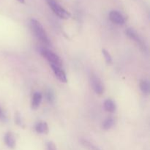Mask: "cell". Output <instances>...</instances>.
<instances>
[{"label": "cell", "mask_w": 150, "mask_h": 150, "mask_svg": "<svg viewBox=\"0 0 150 150\" xmlns=\"http://www.w3.org/2000/svg\"><path fill=\"white\" fill-rule=\"evenodd\" d=\"M109 19L111 22L117 25H122L125 23V18L117 10H112L109 13Z\"/></svg>", "instance_id": "8992f818"}, {"label": "cell", "mask_w": 150, "mask_h": 150, "mask_svg": "<svg viewBox=\"0 0 150 150\" xmlns=\"http://www.w3.org/2000/svg\"><path fill=\"white\" fill-rule=\"evenodd\" d=\"M102 52H103V54L104 57H105V62H106L107 64H111V62H112V58H111V54H109V52L105 49H103Z\"/></svg>", "instance_id": "e0dca14e"}, {"label": "cell", "mask_w": 150, "mask_h": 150, "mask_svg": "<svg viewBox=\"0 0 150 150\" xmlns=\"http://www.w3.org/2000/svg\"><path fill=\"white\" fill-rule=\"evenodd\" d=\"M103 106L104 108L106 111L108 112H111L113 113L116 110V104L111 99H107L105 100V102L103 103Z\"/></svg>", "instance_id": "7c38bea8"}, {"label": "cell", "mask_w": 150, "mask_h": 150, "mask_svg": "<svg viewBox=\"0 0 150 150\" xmlns=\"http://www.w3.org/2000/svg\"><path fill=\"white\" fill-rule=\"evenodd\" d=\"M140 89L145 95H148L149 92V83L146 80H142L140 82Z\"/></svg>", "instance_id": "9a60e30c"}, {"label": "cell", "mask_w": 150, "mask_h": 150, "mask_svg": "<svg viewBox=\"0 0 150 150\" xmlns=\"http://www.w3.org/2000/svg\"><path fill=\"white\" fill-rule=\"evenodd\" d=\"M42 100V95L40 92H36L34 93L32 98V103H31V107L32 109L36 110L39 108L41 102Z\"/></svg>", "instance_id": "9c48e42d"}, {"label": "cell", "mask_w": 150, "mask_h": 150, "mask_svg": "<svg viewBox=\"0 0 150 150\" xmlns=\"http://www.w3.org/2000/svg\"><path fill=\"white\" fill-rule=\"evenodd\" d=\"M4 142L6 146L10 149H14L16 146V139L12 132H7L4 135Z\"/></svg>", "instance_id": "ba28073f"}, {"label": "cell", "mask_w": 150, "mask_h": 150, "mask_svg": "<svg viewBox=\"0 0 150 150\" xmlns=\"http://www.w3.org/2000/svg\"><path fill=\"white\" fill-rule=\"evenodd\" d=\"M115 124V120L113 117H108L102 123V127L103 130H108L111 129Z\"/></svg>", "instance_id": "4fadbf2b"}, {"label": "cell", "mask_w": 150, "mask_h": 150, "mask_svg": "<svg viewBox=\"0 0 150 150\" xmlns=\"http://www.w3.org/2000/svg\"><path fill=\"white\" fill-rule=\"evenodd\" d=\"M125 34L127 35V37L130 38L131 40H133V41L136 42L144 51H146V45H145L144 42L143 40L142 39L140 36H139V34L136 32L132 28H128V29H126Z\"/></svg>", "instance_id": "5b68a950"}, {"label": "cell", "mask_w": 150, "mask_h": 150, "mask_svg": "<svg viewBox=\"0 0 150 150\" xmlns=\"http://www.w3.org/2000/svg\"><path fill=\"white\" fill-rule=\"evenodd\" d=\"M81 144L83 147L86 148L87 150H102L100 148L98 147V146H96L93 143H92L89 141L86 140V139H81Z\"/></svg>", "instance_id": "8fae6325"}, {"label": "cell", "mask_w": 150, "mask_h": 150, "mask_svg": "<svg viewBox=\"0 0 150 150\" xmlns=\"http://www.w3.org/2000/svg\"><path fill=\"white\" fill-rule=\"evenodd\" d=\"M35 130L37 133L41 134H48L49 132V127L45 122H39L35 125Z\"/></svg>", "instance_id": "30bf717a"}, {"label": "cell", "mask_w": 150, "mask_h": 150, "mask_svg": "<svg viewBox=\"0 0 150 150\" xmlns=\"http://www.w3.org/2000/svg\"><path fill=\"white\" fill-rule=\"evenodd\" d=\"M46 150H57L55 144L53 142H48L46 143Z\"/></svg>", "instance_id": "ac0fdd59"}, {"label": "cell", "mask_w": 150, "mask_h": 150, "mask_svg": "<svg viewBox=\"0 0 150 150\" xmlns=\"http://www.w3.org/2000/svg\"><path fill=\"white\" fill-rule=\"evenodd\" d=\"M50 66H51L54 75H55V76L57 78L58 80H59L62 83H66L67 81L66 73H64V70H62L61 67L54 65V64H50Z\"/></svg>", "instance_id": "52a82bcc"}, {"label": "cell", "mask_w": 150, "mask_h": 150, "mask_svg": "<svg viewBox=\"0 0 150 150\" xmlns=\"http://www.w3.org/2000/svg\"><path fill=\"white\" fill-rule=\"evenodd\" d=\"M15 122L16 125L21 127H24V125H23V120H22L21 115L19 114L18 112H16L15 114Z\"/></svg>", "instance_id": "2e32d148"}, {"label": "cell", "mask_w": 150, "mask_h": 150, "mask_svg": "<svg viewBox=\"0 0 150 150\" xmlns=\"http://www.w3.org/2000/svg\"><path fill=\"white\" fill-rule=\"evenodd\" d=\"M20 3H22V4H24L25 2V0H18Z\"/></svg>", "instance_id": "ffe728a7"}, {"label": "cell", "mask_w": 150, "mask_h": 150, "mask_svg": "<svg viewBox=\"0 0 150 150\" xmlns=\"http://www.w3.org/2000/svg\"><path fill=\"white\" fill-rule=\"evenodd\" d=\"M89 82L94 92L98 95H102L104 92V86L98 76L92 73L89 79Z\"/></svg>", "instance_id": "277c9868"}, {"label": "cell", "mask_w": 150, "mask_h": 150, "mask_svg": "<svg viewBox=\"0 0 150 150\" xmlns=\"http://www.w3.org/2000/svg\"><path fill=\"white\" fill-rule=\"evenodd\" d=\"M45 98H46L47 101H48L49 103L53 104L55 102V95H54V92H53L51 89H48L45 91Z\"/></svg>", "instance_id": "5bb4252c"}, {"label": "cell", "mask_w": 150, "mask_h": 150, "mask_svg": "<svg viewBox=\"0 0 150 150\" xmlns=\"http://www.w3.org/2000/svg\"><path fill=\"white\" fill-rule=\"evenodd\" d=\"M29 25H30L31 30L32 31L35 36L40 42H42L44 45H48V46H50L51 45V40L48 38L45 29L38 20L32 18L29 21Z\"/></svg>", "instance_id": "6da1fadb"}, {"label": "cell", "mask_w": 150, "mask_h": 150, "mask_svg": "<svg viewBox=\"0 0 150 150\" xmlns=\"http://www.w3.org/2000/svg\"><path fill=\"white\" fill-rule=\"evenodd\" d=\"M0 120L3 122H5L7 120V117H6L5 113H4V111H3V109L1 107H0Z\"/></svg>", "instance_id": "d6986e66"}, {"label": "cell", "mask_w": 150, "mask_h": 150, "mask_svg": "<svg viewBox=\"0 0 150 150\" xmlns=\"http://www.w3.org/2000/svg\"><path fill=\"white\" fill-rule=\"evenodd\" d=\"M48 6L51 7V10H53L54 13L57 15L58 17L62 19H68L70 18L71 14L68 11L63 8L60 4H59L55 0H46Z\"/></svg>", "instance_id": "7a4b0ae2"}, {"label": "cell", "mask_w": 150, "mask_h": 150, "mask_svg": "<svg viewBox=\"0 0 150 150\" xmlns=\"http://www.w3.org/2000/svg\"><path fill=\"white\" fill-rule=\"evenodd\" d=\"M40 53L47 61H48L50 64H54V65L58 66V67L62 66V62L60 57L52 51L46 48H42L40 51Z\"/></svg>", "instance_id": "3957f363"}]
</instances>
